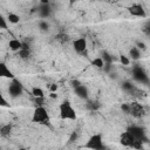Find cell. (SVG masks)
<instances>
[{
    "mask_svg": "<svg viewBox=\"0 0 150 150\" xmlns=\"http://www.w3.org/2000/svg\"><path fill=\"white\" fill-rule=\"evenodd\" d=\"M131 135H132V137L136 139V141H139V142H142V143H146L148 141H149V138H148V136H146V131H145V129L143 128V127H141V125H130V127H128V129H127Z\"/></svg>",
    "mask_w": 150,
    "mask_h": 150,
    "instance_id": "obj_5",
    "label": "cell"
},
{
    "mask_svg": "<svg viewBox=\"0 0 150 150\" xmlns=\"http://www.w3.org/2000/svg\"><path fill=\"white\" fill-rule=\"evenodd\" d=\"M22 93H23L22 83L18 79L11 80V82L8 84V95H9V97L11 98H18L22 95Z\"/></svg>",
    "mask_w": 150,
    "mask_h": 150,
    "instance_id": "obj_6",
    "label": "cell"
},
{
    "mask_svg": "<svg viewBox=\"0 0 150 150\" xmlns=\"http://www.w3.org/2000/svg\"><path fill=\"white\" fill-rule=\"evenodd\" d=\"M83 148L88 150H105V144L103 142L102 134L101 132L93 134L83 144Z\"/></svg>",
    "mask_w": 150,
    "mask_h": 150,
    "instance_id": "obj_2",
    "label": "cell"
},
{
    "mask_svg": "<svg viewBox=\"0 0 150 150\" xmlns=\"http://www.w3.org/2000/svg\"><path fill=\"white\" fill-rule=\"evenodd\" d=\"M38 13H39V16L42 19V20H46L48 19L49 16H52L53 14V9L50 7V2L48 0H42L39 5V8H38Z\"/></svg>",
    "mask_w": 150,
    "mask_h": 150,
    "instance_id": "obj_8",
    "label": "cell"
},
{
    "mask_svg": "<svg viewBox=\"0 0 150 150\" xmlns=\"http://www.w3.org/2000/svg\"><path fill=\"white\" fill-rule=\"evenodd\" d=\"M80 84H82V83H81L79 80H73V81L70 82V86L73 87V89H74V88H76V87H79Z\"/></svg>",
    "mask_w": 150,
    "mask_h": 150,
    "instance_id": "obj_32",
    "label": "cell"
},
{
    "mask_svg": "<svg viewBox=\"0 0 150 150\" xmlns=\"http://www.w3.org/2000/svg\"><path fill=\"white\" fill-rule=\"evenodd\" d=\"M143 30H144V33H145L146 35H149V36H150V21H148V22L144 25Z\"/></svg>",
    "mask_w": 150,
    "mask_h": 150,
    "instance_id": "obj_31",
    "label": "cell"
},
{
    "mask_svg": "<svg viewBox=\"0 0 150 150\" xmlns=\"http://www.w3.org/2000/svg\"><path fill=\"white\" fill-rule=\"evenodd\" d=\"M43 101H45V98H35L36 107H39V105H43Z\"/></svg>",
    "mask_w": 150,
    "mask_h": 150,
    "instance_id": "obj_34",
    "label": "cell"
},
{
    "mask_svg": "<svg viewBox=\"0 0 150 150\" xmlns=\"http://www.w3.org/2000/svg\"><path fill=\"white\" fill-rule=\"evenodd\" d=\"M74 93H75V95H76L79 98H81V100H84V101H88V100H89V90H88V88H87L83 83L80 84L79 87L74 88Z\"/></svg>",
    "mask_w": 150,
    "mask_h": 150,
    "instance_id": "obj_12",
    "label": "cell"
},
{
    "mask_svg": "<svg viewBox=\"0 0 150 150\" xmlns=\"http://www.w3.org/2000/svg\"><path fill=\"white\" fill-rule=\"evenodd\" d=\"M56 40H59L60 42H66V41L69 40V36L67 34H64V33H61V34L56 35Z\"/></svg>",
    "mask_w": 150,
    "mask_h": 150,
    "instance_id": "obj_27",
    "label": "cell"
},
{
    "mask_svg": "<svg viewBox=\"0 0 150 150\" xmlns=\"http://www.w3.org/2000/svg\"><path fill=\"white\" fill-rule=\"evenodd\" d=\"M7 21L9 23H13V25H16L20 22V16L16 14V13H13V12H9L7 14Z\"/></svg>",
    "mask_w": 150,
    "mask_h": 150,
    "instance_id": "obj_19",
    "label": "cell"
},
{
    "mask_svg": "<svg viewBox=\"0 0 150 150\" xmlns=\"http://www.w3.org/2000/svg\"><path fill=\"white\" fill-rule=\"evenodd\" d=\"M38 26H39V29L42 32V33H46L49 30V22L47 20H39L38 22Z\"/></svg>",
    "mask_w": 150,
    "mask_h": 150,
    "instance_id": "obj_21",
    "label": "cell"
},
{
    "mask_svg": "<svg viewBox=\"0 0 150 150\" xmlns=\"http://www.w3.org/2000/svg\"><path fill=\"white\" fill-rule=\"evenodd\" d=\"M19 150H28L27 148H19Z\"/></svg>",
    "mask_w": 150,
    "mask_h": 150,
    "instance_id": "obj_37",
    "label": "cell"
},
{
    "mask_svg": "<svg viewBox=\"0 0 150 150\" xmlns=\"http://www.w3.org/2000/svg\"><path fill=\"white\" fill-rule=\"evenodd\" d=\"M121 109H122V111H123L124 114H129V109H130V107H129V103H122V105H121Z\"/></svg>",
    "mask_w": 150,
    "mask_h": 150,
    "instance_id": "obj_30",
    "label": "cell"
},
{
    "mask_svg": "<svg viewBox=\"0 0 150 150\" xmlns=\"http://www.w3.org/2000/svg\"><path fill=\"white\" fill-rule=\"evenodd\" d=\"M12 129H13L12 123L1 124V127H0V135H1V137H7V136H9V134L12 132Z\"/></svg>",
    "mask_w": 150,
    "mask_h": 150,
    "instance_id": "obj_16",
    "label": "cell"
},
{
    "mask_svg": "<svg viewBox=\"0 0 150 150\" xmlns=\"http://www.w3.org/2000/svg\"><path fill=\"white\" fill-rule=\"evenodd\" d=\"M0 77H5L8 80H14L15 75L14 73L8 68V66L5 62H0Z\"/></svg>",
    "mask_w": 150,
    "mask_h": 150,
    "instance_id": "obj_13",
    "label": "cell"
},
{
    "mask_svg": "<svg viewBox=\"0 0 150 150\" xmlns=\"http://www.w3.org/2000/svg\"><path fill=\"white\" fill-rule=\"evenodd\" d=\"M141 150H145V149H144V148H143V149H141Z\"/></svg>",
    "mask_w": 150,
    "mask_h": 150,
    "instance_id": "obj_38",
    "label": "cell"
},
{
    "mask_svg": "<svg viewBox=\"0 0 150 150\" xmlns=\"http://www.w3.org/2000/svg\"><path fill=\"white\" fill-rule=\"evenodd\" d=\"M122 89H123L124 91H127V93H132V91L136 90V87H135L130 81H124V82L122 83Z\"/></svg>",
    "mask_w": 150,
    "mask_h": 150,
    "instance_id": "obj_20",
    "label": "cell"
},
{
    "mask_svg": "<svg viewBox=\"0 0 150 150\" xmlns=\"http://www.w3.org/2000/svg\"><path fill=\"white\" fill-rule=\"evenodd\" d=\"M76 137H77L76 132H73V134H71V137L69 138V142H74V139H76Z\"/></svg>",
    "mask_w": 150,
    "mask_h": 150,
    "instance_id": "obj_35",
    "label": "cell"
},
{
    "mask_svg": "<svg viewBox=\"0 0 150 150\" xmlns=\"http://www.w3.org/2000/svg\"><path fill=\"white\" fill-rule=\"evenodd\" d=\"M30 94L34 96V98H45V91L40 87H32Z\"/></svg>",
    "mask_w": 150,
    "mask_h": 150,
    "instance_id": "obj_18",
    "label": "cell"
},
{
    "mask_svg": "<svg viewBox=\"0 0 150 150\" xmlns=\"http://www.w3.org/2000/svg\"><path fill=\"white\" fill-rule=\"evenodd\" d=\"M128 12L131 16H135V18H146V11L145 8L143 7L142 4H138V2H135V4H131L129 7H128Z\"/></svg>",
    "mask_w": 150,
    "mask_h": 150,
    "instance_id": "obj_7",
    "label": "cell"
},
{
    "mask_svg": "<svg viewBox=\"0 0 150 150\" xmlns=\"http://www.w3.org/2000/svg\"><path fill=\"white\" fill-rule=\"evenodd\" d=\"M87 48H88V43H87L86 38L80 36V38L73 40V49L77 54H84L87 52Z\"/></svg>",
    "mask_w": 150,
    "mask_h": 150,
    "instance_id": "obj_10",
    "label": "cell"
},
{
    "mask_svg": "<svg viewBox=\"0 0 150 150\" xmlns=\"http://www.w3.org/2000/svg\"><path fill=\"white\" fill-rule=\"evenodd\" d=\"M0 105H1V107H9L8 101L5 98V96H4L2 94L0 95Z\"/></svg>",
    "mask_w": 150,
    "mask_h": 150,
    "instance_id": "obj_29",
    "label": "cell"
},
{
    "mask_svg": "<svg viewBox=\"0 0 150 150\" xmlns=\"http://www.w3.org/2000/svg\"><path fill=\"white\" fill-rule=\"evenodd\" d=\"M135 138L132 137V135L125 130L123 131L121 135H120V143L123 145V146H127V148H132V144L135 143Z\"/></svg>",
    "mask_w": 150,
    "mask_h": 150,
    "instance_id": "obj_11",
    "label": "cell"
},
{
    "mask_svg": "<svg viewBox=\"0 0 150 150\" xmlns=\"http://www.w3.org/2000/svg\"><path fill=\"white\" fill-rule=\"evenodd\" d=\"M50 97H53V98H55V97H57V95H56L55 93H50Z\"/></svg>",
    "mask_w": 150,
    "mask_h": 150,
    "instance_id": "obj_36",
    "label": "cell"
},
{
    "mask_svg": "<svg viewBox=\"0 0 150 150\" xmlns=\"http://www.w3.org/2000/svg\"><path fill=\"white\" fill-rule=\"evenodd\" d=\"M97 107H98V103L97 102H94V101H87V108L88 109H90V110H95V109H97Z\"/></svg>",
    "mask_w": 150,
    "mask_h": 150,
    "instance_id": "obj_26",
    "label": "cell"
},
{
    "mask_svg": "<svg viewBox=\"0 0 150 150\" xmlns=\"http://www.w3.org/2000/svg\"><path fill=\"white\" fill-rule=\"evenodd\" d=\"M128 56H129V59L132 60V61H138V60L141 59V50H139L136 46H134V47H131V48L129 49Z\"/></svg>",
    "mask_w": 150,
    "mask_h": 150,
    "instance_id": "obj_15",
    "label": "cell"
},
{
    "mask_svg": "<svg viewBox=\"0 0 150 150\" xmlns=\"http://www.w3.org/2000/svg\"><path fill=\"white\" fill-rule=\"evenodd\" d=\"M120 61H121V63L123 64V66H129L130 64V62H131V60L129 59V56H127V55H120Z\"/></svg>",
    "mask_w": 150,
    "mask_h": 150,
    "instance_id": "obj_25",
    "label": "cell"
},
{
    "mask_svg": "<svg viewBox=\"0 0 150 150\" xmlns=\"http://www.w3.org/2000/svg\"><path fill=\"white\" fill-rule=\"evenodd\" d=\"M56 90H57V84L52 83V84L49 86V91H50V93H56Z\"/></svg>",
    "mask_w": 150,
    "mask_h": 150,
    "instance_id": "obj_33",
    "label": "cell"
},
{
    "mask_svg": "<svg viewBox=\"0 0 150 150\" xmlns=\"http://www.w3.org/2000/svg\"><path fill=\"white\" fill-rule=\"evenodd\" d=\"M91 64H93L94 67H96L97 69H103V67H104V61H103V59H102L101 56H97V57H95V59L91 61Z\"/></svg>",
    "mask_w": 150,
    "mask_h": 150,
    "instance_id": "obj_22",
    "label": "cell"
},
{
    "mask_svg": "<svg viewBox=\"0 0 150 150\" xmlns=\"http://www.w3.org/2000/svg\"><path fill=\"white\" fill-rule=\"evenodd\" d=\"M101 57L103 59L104 63H108V64H111V63H112V61H114V57H112V56H111L107 50H103V52H102Z\"/></svg>",
    "mask_w": 150,
    "mask_h": 150,
    "instance_id": "obj_23",
    "label": "cell"
},
{
    "mask_svg": "<svg viewBox=\"0 0 150 150\" xmlns=\"http://www.w3.org/2000/svg\"><path fill=\"white\" fill-rule=\"evenodd\" d=\"M129 115L136 117V118H142L143 116L146 115V111L144 109V107L138 103V102H129Z\"/></svg>",
    "mask_w": 150,
    "mask_h": 150,
    "instance_id": "obj_9",
    "label": "cell"
},
{
    "mask_svg": "<svg viewBox=\"0 0 150 150\" xmlns=\"http://www.w3.org/2000/svg\"><path fill=\"white\" fill-rule=\"evenodd\" d=\"M135 46H136V47H137V48H138L141 52L146 49V45H145L143 41H136V45H135Z\"/></svg>",
    "mask_w": 150,
    "mask_h": 150,
    "instance_id": "obj_28",
    "label": "cell"
},
{
    "mask_svg": "<svg viewBox=\"0 0 150 150\" xmlns=\"http://www.w3.org/2000/svg\"><path fill=\"white\" fill-rule=\"evenodd\" d=\"M19 56H20V59H22V60H27V59L30 56V48H29V46H28L27 43H23L22 49L19 52Z\"/></svg>",
    "mask_w": 150,
    "mask_h": 150,
    "instance_id": "obj_17",
    "label": "cell"
},
{
    "mask_svg": "<svg viewBox=\"0 0 150 150\" xmlns=\"http://www.w3.org/2000/svg\"><path fill=\"white\" fill-rule=\"evenodd\" d=\"M59 115L62 120H68V121H75L77 118V114L73 107V104L64 100L59 104Z\"/></svg>",
    "mask_w": 150,
    "mask_h": 150,
    "instance_id": "obj_1",
    "label": "cell"
},
{
    "mask_svg": "<svg viewBox=\"0 0 150 150\" xmlns=\"http://www.w3.org/2000/svg\"><path fill=\"white\" fill-rule=\"evenodd\" d=\"M131 76L132 79L138 82V83H142V84H148L150 83V79H149V75L146 74L145 69L139 66V64H135L132 68H131Z\"/></svg>",
    "mask_w": 150,
    "mask_h": 150,
    "instance_id": "obj_4",
    "label": "cell"
},
{
    "mask_svg": "<svg viewBox=\"0 0 150 150\" xmlns=\"http://www.w3.org/2000/svg\"><path fill=\"white\" fill-rule=\"evenodd\" d=\"M50 121V116L48 110L43 107V105H39L35 107L33 110V115H32V122L33 123H38V124H47Z\"/></svg>",
    "mask_w": 150,
    "mask_h": 150,
    "instance_id": "obj_3",
    "label": "cell"
},
{
    "mask_svg": "<svg viewBox=\"0 0 150 150\" xmlns=\"http://www.w3.org/2000/svg\"><path fill=\"white\" fill-rule=\"evenodd\" d=\"M22 46H23V42H21L18 39H11L8 41V47L12 52H18L19 53L22 49Z\"/></svg>",
    "mask_w": 150,
    "mask_h": 150,
    "instance_id": "obj_14",
    "label": "cell"
},
{
    "mask_svg": "<svg viewBox=\"0 0 150 150\" xmlns=\"http://www.w3.org/2000/svg\"><path fill=\"white\" fill-rule=\"evenodd\" d=\"M7 18H5L2 14H0V28L1 29H7L8 25H7Z\"/></svg>",
    "mask_w": 150,
    "mask_h": 150,
    "instance_id": "obj_24",
    "label": "cell"
}]
</instances>
